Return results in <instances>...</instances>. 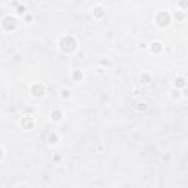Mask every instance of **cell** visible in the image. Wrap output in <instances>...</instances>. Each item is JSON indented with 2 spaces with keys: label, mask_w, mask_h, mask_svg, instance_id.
<instances>
[{
  "label": "cell",
  "mask_w": 188,
  "mask_h": 188,
  "mask_svg": "<svg viewBox=\"0 0 188 188\" xmlns=\"http://www.w3.org/2000/svg\"><path fill=\"white\" fill-rule=\"evenodd\" d=\"M69 96H71V94H69L68 90H63V91H62V97H63V99H69Z\"/></svg>",
  "instance_id": "13"
},
{
  "label": "cell",
  "mask_w": 188,
  "mask_h": 188,
  "mask_svg": "<svg viewBox=\"0 0 188 188\" xmlns=\"http://www.w3.org/2000/svg\"><path fill=\"white\" fill-rule=\"evenodd\" d=\"M93 13H94V16H97V18H102L103 15H105V10H103V7H96L94 10H93Z\"/></svg>",
  "instance_id": "7"
},
{
  "label": "cell",
  "mask_w": 188,
  "mask_h": 188,
  "mask_svg": "<svg viewBox=\"0 0 188 188\" xmlns=\"http://www.w3.org/2000/svg\"><path fill=\"white\" fill-rule=\"evenodd\" d=\"M49 141H50L52 144H56V143H57V137H56V134H50V135H49Z\"/></svg>",
  "instance_id": "10"
},
{
  "label": "cell",
  "mask_w": 188,
  "mask_h": 188,
  "mask_svg": "<svg viewBox=\"0 0 188 188\" xmlns=\"http://www.w3.org/2000/svg\"><path fill=\"white\" fill-rule=\"evenodd\" d=\"M184 16H185V15H184L182 12H176V13H175V19H178V21H182Z\"/></svg>",
  "instance_id": "12"
},
{
  "label": "cell",
  "mask_w": 188,
  "mask_h": 188,
  "mask_svg": "<svg viewBox=\"0 0 188 188\" xmlns=\"http://www.w3.org/2000/svg\"><path fill=\"white\" fill-rule=\"evenodd\" d=\"M172 96H173V97H178V96H179V93H178V91H175V90H173V91H172Z\"/></svg>",
  "instance_id": "17"
},
{
  "label": "cell",
  "mask_w": 188,
  "mask_h": 188,
  "mask_svg": "<svg viewBox=\"0 0 188 188\" xmlns=\"http://www.w3.org/2000/svg\"><path fill=\"white\" fill-rule=\"evenodd\" d=\"M24 12H25V7H19L18 9V13H24Z\"/></svg>",
  "instance_id": "16"
},
{
  "label": "cell",
  "mask_w": 188,
  "mask_h": 188,
  "mask_svg": "<svg viewBox=\"0 0 188 188\" xmlns=\"http://www.w3.org/2000/svg\"><path fill=\"white\" fill-rule=\"evenodd\" d=\"M179 4H181L182 7H185V6H188V3H185V1H182V3H179Z\"/></svg>",
  "instance_id": "19"
},
{
  "label": "cell",
  "mask_w": 188,
  "mask_h": 188,
  "mask_svg": "<svg viewBox=\"0 0 188 188\" xmlns=\"http://www.w3.org/2000/svg\"><path fill=\"white\" fill-rule=\"evenodd\" d=\"M146 106H147L146 103H140V105H138V110H141V109H147Z\"/></svg>",
  "instance_id": "15"
},
{
  "label": "cell",
  "mask_w": 188,
  "mask_h": 188,
  "mask_svg": "<svg viewBox=\"0 0 188 188\" xmlns=\"http://www.w3.org/2000/svg\"><path fill=\"white\" fill-rule=\"evenodd\" d=\"M151 52L153 53H160L162 52V43H159V41H154V43H151Z\"/></svg>",
  "instance_id": "6"
},
{
  "label": "cell",
  "mask_w": 188,
  "mask_h": 188,
  "mask_svg": "<svg viewBox=\"0 0 188 188\" xmlns=\"http://www.w3.org/2000/svg\"><path fill=\"white\" fill-rule=\"evenodd\" d=\"M81 78H82V74H81V72H75V74H74V79L78 81V79H81Z\"/></svg>",
  "instance_id": "14"
},
{
  "label": "cell",
  "mask_w": 188,
  "mask_h": 188,
  "mask_svg": "<svg viewBox=\"0 0 188 188\" xmlns=\"http://www.w3.org/2000/svg\"><path fill=\"white\" fill-rule=\"evenodd\" d=\"M31 93H33L34 97H41V96H44L46 88H44V85H41V84H36V85L31 87Z\"/></svg>",
  "instance_id": "4"
},
{
  "label": "cell",
  "mask_w": 188,
  "mask_h": 188,
  "mask_svg": "<svg viewBox=\"0 0 188 188\" xmlns=\"http://www.w3.org/2000/svg\"><path fill=\"white\" fill-rule=\"evenodd\" d=\"M175 85L176 87H184L185 85V79L184 78H176L175 79Z\"/></svg>",
  "instance_id": "8"
},
{
  "label": "cell",
  "mask_w": 188,
  "mask_h": 188,
  "mask_svg": "<svg viewBox=\"0 0 188 188\" xmlns=\"http://www.w3.org/2000/svg\"><path fill=\"white\" fill-rule=\"evenodd\" d=\"M19 188H27V187H25V185H21V187H19Z\"/></svg>",
  "instance_id": "20"
},
{
  "label": "cell",
  "mask_w": 188,
  "mask_h": 188,
  "mask_svg": "<svg viewBox=\"0 0 188 188\" xmlns=\"http://www.w3.org/2000/svg\"><path fill=\"white\" fill-rule=\"evenodd\" d=\"M60 159H62V157H60V156H57V154H56V156H54V160H56V162H57V160H59V162H60Z\"/></svg>",
  "instance_id": "18"
},
{
  "label": "cell",
  "mask_w": 188,
  "mask_h": 188,
  "mask_svg": "<svg viewBox=\"0 0 188 188\" xmlns=\"http://www.w3.org/2000/svg\"><path fill=\"white\" fill-rule=\"evenodd\" d=\"M21 125H22L24 129H31L33 125H34V120H33L30 116H27V118H24V119L21 120Z\"/></svg>",
  "instance_id": "5"
},
{
  "label": "cell",
  "mask_w": 188,
  "mask_h": 188,
  "mask_svg": "<svg viewBox=\"0 0 188 188\" xmlns=\"http://www.w3.org/2000/svg\"><path fill=\"white\" fill-rule=\"evenodd\" d=\"M60 49L65 53H72L76 49V40L71 36H65L60 38Z\"/></svg>",
  "instance_id": "1"
},
{
  "label": "cell",
  "mask_w": 188,
  "mask_h": 188,
  "mask_svg": "<svg viewBox=\"0 0 188 188\" xmlns=\"http://www.w3.org/2000/svg\"><path fill=\"white\" fill-rule=\"evenodd\" d=\"M1 27H3V30H6V31H12V30L16 28V19L12 18V16H4V18L1 19Z\"/></svg>",
  "instance_id": "3"
},
{
  "label": "cell",
  "mask_w": 188,
  "mask_h": 188,
  "mask_svg": "<svg viewBox=\"0 0 188 188\" xmlns=\"http://www.w3.org/2000/svg\"><path fill=\"white\" fill-rule=\"evenodd\" d=\"M52 118H53L54 120H59V119L62 118V113L59 112V110H53V112H52Z\"/></svg>",
  "instance_id": "9"
},
{
  "label": "cell",
  "mask_w": 188,
  "mask_h": 188,
  "mask_svg": "<svg viewBox=\"0 0 188 188\" xmlns=\"http://www.w3.org/2000/svg\"><path fill=\"white\" fill-rule=\"evenodd\" d=\"M156 22L160 27H168L171 24V15L168 12H159L157 16H156Z\"/></svg>",
  "instance_id": "2"
},
{
  "label": "cell",
  "mask_w": 188,
  "mask_h": 188,
  "mask_svg": "<svg viewBox=\"0 0 188 188\" xmlns=\"http://www.w3.org/2000/svg\"><path fill=\"white\" fill-rule=\"evenodd\" d=\"M141 81H143L144 84H149V82H150V75H147V74H143V75H141Z\"/></svg>",
  "instance_id": "11"
}]
</instances>
